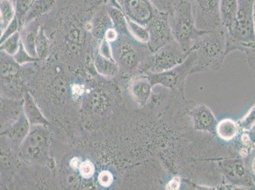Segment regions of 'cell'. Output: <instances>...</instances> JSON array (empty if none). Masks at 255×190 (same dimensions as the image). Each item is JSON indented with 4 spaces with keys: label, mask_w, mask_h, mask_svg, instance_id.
<instances>
[{
    "label": "cell",
    "mask_w": 255,
    "mask_h": 190,
    "mask_svg": "<svg viewBox=\"0 0 255 190\" xmlns=\"http://www.w3.org/2000/svg\"><path fill=\"white\" fill-rule=\"evenodd\" d=\"M24 27L25 29L23 30L21 34L22 45L31 57L38 59L37 57L36 50V38L39 26L38 28L34 27H29V25H26Z\"/></svg>",
    "instance_id": "44dd1931"
},
{
    "label": "cell",
    "mask_w": 255,
    "mask_h": 190,
    "mask_svg": "<svg viewBox=\"0 0 255 190\" xmlns=\"http://www.w3.org/2000/svg\"><path fill=\"white\" fill-rule=\"evenodd\" d=\"M98 182L102 187L106 188L110 187L113 183V176L110 171H102L99 174Z\"/></svg>",
    "instance_id": "d6a6232c"
},
{
    "label": "cell",
    "mask_w": 255,
    "mask_h": 190,
    "mask_svg": "<svg viewBox=\"0 0 255 190\" xmlns=\"http://www.w3.org/2000/svg\"><path fill=\"white\" fill-rule=\"evenodd\" d=\"M227 30L224 26L215 31H200L194 39L191 51L197 59L192 74L221 68L227 56Z\"/></svg>",
    "instance_id": "6da1fadb"
},
{
    "label": "cell",
    "mask_w": 255,
    "mask_h": 190,
    "mask_svg": "<svg viewBox=\"0 0 255 190\" xmlns=\"http://www.w3.org/2000/svg\"><path fill=\"white\" fill-rule=\"evenodd\" d=\"M13 60H15V63L21 66V65L29 63V62L38 61L39 59L34 58L31 56L27 53L26 50L25 49L24 46H23L22 41L20 42L19 48L13 56Z\"/></svg>",
    "instance_id": "4316f807"
},
{
    "label": "cell",
    "mask_w": 255,
    "mask_h": 190,
    "mask_svg": "<svg viewBox=\"0 0 255 190\" xmlns=\"http://www.w3.org/2000/svg\"><path fill=\"white\" fill-rule=\"evenodd\" d=\"M192 126L196 131L214 133L216 131L217 122L212 111L205 105H199L190 111Z\"/></svg>",
    "instance_id": "30bf717a"
},
{
    "label": "cell",
    "mask_w": 255,
    "mask_h": 190,
    "mask_svg": "<svg viewBox=\"0 0 255 190\" xmlns=\"http://www.w3.org/2000/svg\"><path fill=\"white\" fill-rule=\"evenodd\" d=\"M31 127V124L22 111L2 134H5L9 140L20 146L28 134Z\"/></svg>",
    "instance_id": "7c38bea8"
},
{
    "label": "cell",
    "mask_w": 255,
    "mask_h": 190,
    "mask_svg": "<svg viewBox=\"0 0 255 190\" xmlns=\"http://www.w3.org/2000/svg\"><path fill=\"white\" fill-rule=\"evenodd\" d=\"M113 27L112 20L108 12H99L92 20V32L93 35L103 39L108 30Z\"/></svg>",
    "instance_id": "e0dca14e"
},
{
    "label": "cell",
    "mask_w": 255,
    "mask_h": 190,
    "mask_svg": "<svg viewBox=\"0 0 255 190\" xmlns=\"http://www.w3.org/2000/svg\"><path fill=\"white\" fill-rule=\"evenodd\" d=\"M121 62L128 68H133L140 62L142 54L152 53L149 49L140 52L133 43L127 41L121 44L119 47Z\"/></svg>",
    "instance_id": "5bb4252c"
},
{
    "label": "cell",
    "mask_w": 255,
    "mask_h": 190,
    "mask_svg": "<svg viewBox=\"0 0 255 190\" xmlns=\"http://www.w3.org/2000/svg\"><path fill=\"white\" fill-rule=\"evenodd\" d=\"M197 29L215 31L223 27L220 17V0H189Z\"/></svg>",
    "instance_id": "52a82bcc"
},
{
    "label": "cell",
    "mask_w": 255,
    "mask_h": 190,
    "mask_svg": "<svg viewBox=\"0 0 255 190\" xmlns=\"http://www.w3.org/2000/svg\"><path fill=\"white\" fill-rule=\"evenodd\" d=\"M196 59V53L191 51L184 62L173 69L163 73L148 74L153 87L161 85L184 96L185 81L188 76L192 74Z\"/></svg>",
    "instance_id": "5b68a950"
},
{
    "label": "cell",
    "mask_w": 255,
    "mask_h": 190,
    "mask_svg": "<svg viewBox=\"0 0 255 190\" xmlns=\"http://www.w3.org/2000/svg\"><path fill=\"white\" fill-rule=\"evenodd\" d=\"M22 108L23 112L31 126H34V125L50 126V122L43 114L42 112L37 105L36 101H34L33 97L28 92H25L24 95Z\"/></svg>",
    "instance_id": "4fadbf2b"
},
{
    "label": "cell",
    "mask_w": 255,
    "mask_h": 190,
    "mask_svg": "<svg viewBox=\"0 0 255 190\" xmlns=\"http://www.w3.org/2000/svg\"><path fill=\"white\" fill-rule=\"evenodd\" d=\"M79 170H80L81 176L88 179L94 175L95 166L91 161H86L81 163L79 167Z\"/></svg>",
    "instance_id": "4dcf8cb0"
},
{
    "label": "cell",
    "mask_w": 255,
    "mask_h": 190,
    "mask_svg": "<svg viewBox=\"0 0 255 190\" xmlns=\"http://www.w3.org/2000/svg\"><path fill=\"white\" fill-rule=\"evenodd\" d=\"M118 32L114 27H111L106 31L104 38L109 42H114L117 41L118 38Z\"/></svg>",
    "instance_id": "d590c367"
},
{
    "label": "cell",
    "mask_w": 255,
    "mask_h": 190,
    "mask_svg": "<svg viewBox=\"0 0 255 190\" xmlns=\"http://www.w3.org/2000/svg\"><path fill=\"white\" fill-rule=\"evenodd\" d=\"M129 19L146 27L156 14L157 9L150 0H116Z\"/></svg>",
    "instance_id": "9c48e42d"
},
{
    "label": "cell",
    "mask_w": 255,
    "mask_h": 190,
    "mask_svg": "<svg viewBox=\"0 0 255 190\" xmlns=\"http://www.w3.org/2000/svg\"><path fill=\"white\" fill-rule=\"evenodd\" d=\"M238 0H220V12L222 25L227 30L233 26L237 17Z\"/></svg>",
    "instance_id": "2e32d148"
},
{
    "label": "cell",
    "mask_w": 255,
    "mask_h": 190,
    "mask_svg": "<svg viewBox=\"0 0 255 190\" xmlns=\"http://www.w3.org/2000/svg\"><path fill=\"white\" fill-rule=\"evenodd\" d=\"M150 1L157 10L168 14L178 0H150Z\"/></svg>",
    "instance_id": "f1b7e54d"
},
{
    "label": "cell",
    "mask_w": 255,
    "mask_h": 190,
    "mask_svg": "<svg viewBox=\"0 0 255 190\" xmlns=\"http://www.w3.org/2000/svg\"><path fill=\"white\" fill-rule=\"evenodd\" d=\"M253 20H254V29L255 32V0H254V5H253Z\"/></svg>",
    "instance_id": "74e56055"
},
{
    "label": "cell",
    "mask_w": 255,
    "mask_h": 190,
    "mask_svg": "<svg viewBox=\"0 0 255 190\" xmlns=\"http://www.w3.org/2000/svg\"><path fill=\"white\" fill-rule=\"evenodd\" d=\"M237 17L227 30L226 55L239 50L247 53L255 47V32L253 20L254 0H238Z\"/></svg>",
    "instance_id": "7a4b0ae2"
},
{
    "label": "cell",
    "mask_w": 255,
    "mask_h": 190,
    "mask_svg": "<svg viewBox=\"0 0 255 190\" xmlns=\"http://www.w3.org/2000/svg\"><path fill=\"white\" fill-rule=\"evenodd\" d=\"M0 15V30L2 33L16 16L15 6L10 0H1Z\"/></svg>",
    "instance_id": "7402d4cb"
},
{
    "label": "cell",
    "mask_w": 255,
    "mask_h": 190,
    "mask_svg": "<svg viewBox=\"0 0 255 190\" xmlns=\"http://www.w3.org/2000/svg\"><path fill=\"white\" fill-rule=\"evenodd\" d=\"M145 27L150 36L148 47L152 53L156 52L175 39L169 24L168 13L157 10Z\"/></svg>",
    "instance_id": "ba28073f"
},
{
    "label": "cell",
    "mask_w": 255,
    "mask_h": 190,
    "mask_svg": "<svg viewBox=\"0 0 255 190\" xmlns=\"http://www.w3.org/2000/svg\"><path fill=\"white\" fill-rule=\"evenodd\" d=\"M56 0H34L31 7L23 19V26L31 24L37 18L49 12L54 7Z\"/></svg>",
    "instance_id": "9a60e30c"
},
{
    "label": "cell",
    "mask_w": 255,
    "mask_h": 190,
    "mask_svg": "<svg viewBox=\"0 0 255 190\" xmlns=\"http://www.w3.org/2000/svg\"><path fill=\"white\" fill-rule=\"evenodd\" d=\"M247 55V60L250 68L251 69L253 75L255 79V47L254 49L249 51L246 53Z\"/></svg>",
    "instance_id": "836d02e7"
},
{
    "label": "cell",
    "mask_w": 255,
    "mask_h": 190,
    "mask_svg": "<svg viewBox=\"0 0 255 190\" xmlns=\"http://www.w3.org/2000/svg\"><path fill=\"white\" fill-rule=\"evenodd\" d=\"M189 53L182 50L174 39L143 60L142 70L145 74H156L170 70L184 62Z\"/></svg>",
    "instance_id": "277c9868"
},
{
    "label": "cell",
    "mask_w": 255,
    "mask_h": 190,
    "mask_svg": "<svg viewBox=\"0 0 255 190\" xmlns=\"http://www.w3.org/2000/svg\"><path fill=\"white\" fill-rule=\"evenodd\" d=\"M181 178L179 176H175L166 186V190H176L180 189Z\"/></svg>",
    "instance_id": "e575fe53"
},
{
    "label": "cell",
    "mask_w": 255,
    "mask_h": 190,
    "mask_svg": "<svg viewBox=\"0 0 255 190\" xmlns=\"http://www.w3.org/2000/svg\"><path fill=\"white\" fill-rule=\"evenodd\" d=\"M37 57L39 60L45 59L49 50V41L46 36L42 27L39 26L36 38Z\"/></svg>",
    "instance_id": "d4e9b609"
},
{
    "label": "cell",
    "mask_w": 255,
    "mask_h": 190,
    "mask_svg": "<svg viewBox=\"0 0 255 190\" xmlns=\"http://www.w3.org/2000/svg\"><path fill=\"white\" fill-rule=\"evenodd\" d=\"M98 53L101 56L107 58L111 60H115L113 57L112 48L110 42L107 41L105 38L102 39L98 48Z\"/></svg>",
    "instance_id": "1f68e13d"
},
{
    "label": "cell",
    "mask_w": 255,
    "mask_h": 190,
    "mask_svg": "<svg viewBox=\"0 0 255 190\" xmlns=\"http://www.w3.org/2000/svg\"><path fill=\"white\" fill-rule=\"evenodd\" d=\"M240 130L243 132L252 131L255 126V103L247 114L237 122Z\"/></svg>",
    "instance_id": "484cf974"
},
{
    "label": "cell",
    "mask_w": 255,
    "mask_h": 190,
    "mask_svg": "<svg viewBox=\"0 0 255 190\" xmlns=\"http://www.w3.org/2000/svg\"><path fill=\"white\" fill-rule=\"evenodd\" d=\"M21 42V34L16 32L1 44V50L9 56L13 57L17 53Z\"/></svg>",
    "instance_id": "cb8c5ba5"
},
{
    "label": "cell",
    "mask_w": 255,
    "mask_h": 190,
    "mask_svg": "<svg viewBox=\"0 0 255 190\" xmlns=\"http://www.w3.org/2000/svg\"><path fill=\"white\" fill-rule=\"evenodd\" d=\"M240 131L237 122L230 119L222 120L217 124L216 129L218 136L226 141L233 140Z\"/></svg>",
    "instance_id": "ffe728a7"
},
{
    "label": "cell",
    "mask_w": 255,
    "mask_h": 190,
    "mask_svg": "<svg viewBox=\"0 0 255 190\" xmlns=\"http://www.w3.org/2000/svg\"><path fill=\"white\" fill-rule=\"evenodd\" d=\"M251 168L252 172L254 173V175H255V155L254 157V159L252 160Z\"/></svg>",
    "instance_id": "f35d334b"
},
{
    "label": "cell",
    "mask_w": 255,
    "mask_h": 190,
    "mask_svg": "<svg viewBox=\"0 0 255 190\" xmlns=\"http://www.w3.org/2000/svg\"><path fill=\"white\" fill-rule=\"evenodd\" d=\"M168 15L174 39L185 53H190L194 39L200 31L194 22L191 2L178 0Z\"/></svg>",
    "instance_id": "3957f363"
},
{
    "label": "cell",
    "mask_w": 255,
    "mask_h": 190,
    "mask_svg": "<svg viewBox=\"0 0 255 190\" xmlns=\"http://www.w3.org/2000/svg\"><path fill=\"white\" fill-rule=\"evenodd\" d=\"M19 25V20H18L17 17L15 16L10 24H9L5 30L1 33V38H0V42H1V44L3 43L9 37L13 35V34H15L16 32L18 31Z\"/></svg>",
    "instance_id": "f546056e"
},
{
    "label": "cell",
    "mask_w": 255,
    "mask_h": 190,
    "mask_svg": "<svg viewBox=\"0 0 255 190\" xmlns=\"http://www.w3.org/2000/svg\"><path fill=\"white\" fill-rule=\"evenodd\" d=\"M108 13L112 20L113 27L123 36H131L128 26L127 18L124 11L118 6H111Z\"/></svg>",
    "instance_id": "ac0fdd59"
},
{
    "label": "cell",
    "mask_w": 255,
    "mask_h": 190,
    "mask_svg": "<svg viewBox=\"0 0 255 190\" xmlns=\"http://www.w3.org/2000/svg\"><path fill=\"white\" fill-rule=\"evenodd\" d=\"M33 1L34 0H16L15 15L19 20L20 24H22L25 15H26Z\"/></svg>",
    "instance_id": "83f0119b"
},
{
    "label": "cell",
    "mask_w": 255,
    "mask_h": 190,
    "mask_svg": "<svg viewBox=\"0 0 255 190\" xmlns=\"http://www.w3.org/2000/svg\"><path fill=\"white\" fill-rule=\"evenodd\" d=\"M97 72L106 77H113L119 71V67L116 60H111L101 56L97 53L94 60Z\"/></svg>",
    "instance_id": "d6986e66"
},
{
    "label": "cell",
    "mask_w": 255,
    "mask_h": 190,
    "mask_svg": "<svg viewBox=\"0 0 255 190\" xmlns=\"http://www.w3.org/2000/svg\"><path fill=\"white\" fill-rule=\"evenodd\" d=\"M153 86L148 74L135 76L129 83V90L134 100L141 107L147 105L152 94Z\"/></svg>",
    "instance_id": "8fae6325"
},
{
    "label": "cell",
    "mask_w": 255,
    "mask_h": 190,
    "mask_svg": "<svg viewBox=\"0 0 255 190\" xmlns=\"http://www.w3.org/2000/svg\"><path fill=\"white\" fill-rule=\"evenodd\" d=\"M81 163H82V162H80V161H79V160L78 159L75 158V159L72 160V161L71 162V165L72 168L79 169V167H80Z\"/></svg>",
    "instance_id": "8d00e7d4"
},
{
    "label": "cell",
    "mask_w": 255,
    "mask_h": 190,
    "mask_svg": "<svg viewBox=\"0 0 255 190\" xmlns=\"http://www.w3.org/2000/svg\"><path fill=\"white\" fill-rule=\"evenodd\" d=\"M127 18L128 26L131 36L138 42L147 44L149 41L150 36L147 28L138 24L129 18Z\"/></svg>",
    "instance_id": "603a6c76"
},
{
    "label": "cell",
    "mask_w": 255,
    "mask_h": 190,
    "mask_svg": "<svg viewBox=\"0 0 255 190\" xmlns=\"http://www.w3.org/2000/svg\"><path fill=\"white\" fill-rule=\"evenodd\" d=\"M50 140L47 126L34 125L18 147V156L27 162H37L45 156Z\"/></svg>",
    "instance_id": "8992f818"
}]
</instances>
